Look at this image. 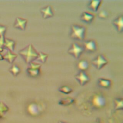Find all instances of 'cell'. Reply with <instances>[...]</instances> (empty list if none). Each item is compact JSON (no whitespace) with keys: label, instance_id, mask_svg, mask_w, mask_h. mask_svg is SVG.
<instances>
[{"label":"cell","instance_id":"obj_1","mask_svg":"<svg viewBox=\"0 0 123 123\" xmlns=\"http://www.w3.org/2000/svg\"><path fill=\"white\" fill-rule=\"evenodd\" d=\"M19 53L27 64L36 60L38 56V52L36 50L31 44L21 49Z\"/></svg>","mask_w":123,"mask_h":123},{"label":"cell","instance_id":"obj_2","mask_svg":"<svg viewBox=\"0 0 123 123\" xmlns=\"http://www.w3.org/2000/svg\"><path fill=\"white\" fill-rule=\"evenodd\" d=\"M85 27L73 24L71 26L70 37L73 39L83 41L85 38Z\"/></svg>","mask_w":123,"mask_h":123},{"label":"cell","instance_id":"obj_3","mask_svg":"<svg viewBox=\"0 0 123 123\" xmlns=\"http://www.w3.org/2000/svg\"><path fill=\"white\" fill-rule=\"evenodd\" d=\"M84 51L83 46H81L76 43H72L68 50V53L76 59H78Z\"/></svg>","mask_w":123,"mask_h":123},{"label":"cell","instance_id":"obj_4","mask_svg":"<svg viewBox=\"0 0 123 123\" xmlns=\"http://www.w3.org/2000/svg\"><path fill=\"white\" fill-rule=\"evenodd\" d=\"M41 64H37L33 62L29 64L26 70L28 75L31 77H37L39 75Z\"/></svg>","mask_w":123,"mask_h":123},{"label":"cell","instance_id":"obj_5","mask_svg":"<svg viewBox=\"0 0 123 123\" xmlns=\"http://www.w3.org/2000/svg\"><path fill=\"white\" fill-rule=\"evenodd\" d=\"M108 61L101 54L98 55L92 61V64L98 70L101 69L108 63Z\"/></svg>","mask_w":123,"mask_h":123},{"label":"cell","instance_id":"obj_6","mask_svg":"<svg viewBox=\"0 0 123 123\" xmlns=\"http://www.w3.org/2000/svg\"><path fill=\"white\" fill-rule=\"evenodd\" d=\"M83 47L84 51L88 53H93L97 50V45L95 41L92 39L86 40L84 42Z\"/></svg>","mask_w":123,"mask_h":123},{"label":"cell","instance_id":"obj_7","mask_svg":"<svg viewBox=\"0 0 123 123\" xmlns=\"http://www.w3.org/2000/svg\"><path fill=\"white\" fill-rule=\"evenodd\" d=\"M74 77L81 86H84L90 80L85 71H79L78 73L74 75Z\"/></svg>","mask_w":123,"mask_h":123},{"label":"cell","instance_id":"obj_8","mask_svg":"<svg viewBox=\"0 0 123 123\" xmlns=\"http://www.w3.org/2000/svg\"><path fill=\"white\" fill-rule=\"evenodd\" d=\"M42 16L44 19L50 18L53 16V12L51 6L48 5L45 7L42 8L40 10Z\"/></svg>","mask_w":123,"mask_h":123},{"label":"cell","instance_id":"obj_9","mask_svg":"<svg viewBox=\"0 0 123 123\" xmlns=\"http://www.w3.org/2000/svg\"><path fill=\"white\" fill-rule=\"evenodd\" d=\"M123 16L120 15L112 21V24L116 28L119 33H122L123 30Z\"/></svg>","mask_w":123,"mask_h":123},{"label":"cell","instance_id":"obj_10","mask_svg":"<svg viewBox=\"0 0 123 123\" xmlns=\"http://www.w3.org/2000/svg\"><path fill=\"white\" fill-rule=\"evenodd\" d=\"M27 23V20L17 17L15 21L13 26L16 28H18L22 30H25L26 28Z\"/></svg>","mask_w":123,"mask_h":123},{"label":"cell","instance_id":"obj_11","mask_svg":"<svg viewBox=\"0 0 123 123\" xmlns=\"http://www.w3.org/2000/svg\"><path fill=\"white\" fill-rule=\"evenodd\" d=\"M94 18V16L93 14L86 12H83L81 14L80 16L81 20L83 22L86 23L87 24L90 23L93 20Z\"/></svg>","mask_w":123,"mask_h":123},{"label":"cell","instance_id":"obj_12","mask_svg":"<svg viewBox=\"0 0 123 123\" xmlns=\"http://www.w3.org/2000/svg\"><path fill=\"white\" fill-rule=\"evenodd\" d=\"M17 57V54L12 53V52L9 50H8L7 52L3 55V59L6 60L10 63H12Z\"/></svg>","mask_w":123,"mask_h":123},{"label":"cell","instance_id":"obj_13","mask_svg":"<svg viewBox=\"0 0 123 123\" xmlns=\"http://www.w3.org/2000/svg\"><path fill=\"white\" fill-rule=\"evenodd\" d=\"M102 1L101 0H91L87 4V7L94 12H96Z\"/></svg>","mask_w":123,"mask_h":123},{"label":"cell","instance_id":"obj_14","mask_svg":"<svg viewBox=\"0 0 123 123\" xmlns=\"http://www.w3.org/2000/svg\"><path fill=\"white\" fill-rule=\"evenodd\" d=\"M98 84L100 87L108 89L111 86V81L107 79L100 78L98 80Z\"/></svg>","mask_w":123,"mask_h":123},{"label":"cell","instance_id":"obj_15","mask_svg":"<svg viewBox=\"0 0 123 123\" xmlns=\"http://www.w3.org/2000/svg\"><path fill=\"white\" fill-rule=\"evenodd\" d=\"M15 45V42L12 39L9 38H4V47H5L11 51L12 52L14 50Z\"/></svg>","mask_w":123,"mask_h":123},{"label":"cell","instance_id":"obj_16","mask_svg":"<svg viewBox=\"0 0 123 123\" xmlns=\"http://www.w3.org/2000/svg\"><path fill=\"white\" fill-rule=\"evenodd\" d=\"M76 66L77 68L79 70V71H85L88 69L89 64L86 60H81L77 62Z\"/></svg>","mask_w":123,"mask_h":123},{"label":"cell","instance_id":"obj_17","mask_svg":"<svg viewBox=\"0 0 123 123\" xmlns=\"http://www.w3.org/2000/svg\"><path fill=\"white\" fill-rule=\"evenodd\" d=\"M9 110L8 107L2 101H0V119L3 118L5 113Z\"/></svg>","mask_w":123,"mask_h":123},{"label":"cell","instance_id":"obj_18","mask_svg":"<svg viewBox=\"0 0 123 123\" xmlns=\"http://www.w3.org/2000/svg\"><path fill=\"white\" fill-rule=\"evenodd\" d=\"M74 99L71 98H65L61 99L59 101V104L60 105H64V106H67L70 105L74 103Z\"/></svg>","mask_w":123,"mask_h":123},{"label":"cell","instance_id":"obj_19","mask_svg":"<svg viewBox=\"0 0 123 123\" xmlns=\"http://www.w3.org/2000/svg\"><path fill=\"white\" fill-rule=\"evenodd\" d=\"M9 71L13 76H16L20 73L21 70L20 67L17 64H14L9 69Z\"/></svg>","mask_w":123,"mask_h":123},{"label":"cell","instance_id":"obj_20","mask_svg":"<svg viewBox=\"0 0 123 123\" xmlns=\"http://www.w3.org/2000/svg\"><path fill=\"white\" fill-rule=\"evenodd\" d=\"M114 109L115 110H123V99L121 98H116L114 100Z\"/></svg>","mask_w":123,"mask_h":123},{"label":"cell","instance_id":"obj_21","mask_svg":"<svg viewBox=\"0 0 123 123\" xmlns=\"http://www.w3.org/2000/svg\"><path fill=\"white\" fill-rule=\"evenodd\" d=\"M48 56V55L47 54L40 52L38 53V56L36 60H37L42 63H44L47 60Z\"/></svg>","mask_w":123,"mask_h":123},{"label":"cell","instance_id":"obj_22","mask_svg":"<svg viewBox=\"0 0 123 123\" xmlns=\"http://www.w3.org/2000/svg\"><path fill=\"white\" fill-rule=\"evenodd\" d=\"M58 90L60 92L65 94H68L71 93L72 91V89L70 87L66 86H61L60 87H59Z\"/></svg>","mask_w":123,"mask_h":123},{"label":"cell","instance_id":"obj_23","mask_svg":"<svg viewBox=\"0 0 123 123\" xmlns=\"http://www.w3.org/2000/svg\"><path fill=\"white\" fill-rule=\"evenodd\" d=\"M108 16V14L107 12L105 11L102 10L99 13H98V16L99 18L102 19H105L107 18Z\"/></svg>","mask_w":123,"mask_h":123},{"label":"cell","instance_id":"obj_24","mask_svg":"<svg viewBox=\"0 0 123 123\" xmlns=\"http://www.w3.org/2000/svg\"><path fill=\"white\" fill-rule=\"evenodd\" d=\"M4 42V36H0V52H1L3 50Z\"/></svg>","mask_w":123,"mask_h":123},{"label":"cell","instance_id":"obj_25","mask_svg":"<svg viewBox=\"0 0 123 123\" xmlns=\"http://www.w3.org/2000/svg\"><path fill=\"white\" fill-rule=\"evenodd\" d=\"M6 30V26L0 25V36H4Z\"/></svg>","mask_w":123,"mask_h":123},{"label":"cell","instance_id":"obj_26","mask_svg":"<svg viewBox=\"0 0 123 123\" xmlns=\"http://www.w3.org/2000/svg\"><path fill=\"white\" fill-rule=\"evenodd\" d=\"M3 60V55L0 53V60Z\"/></svg>","mask_w":123,"mask_h":123},{"label":"cell","instance_id":"obj_27","mask_svg":"<svg viewBox=\"0 0 123 123\" xmlns=\"http://www.w3.org/2000/svg\"><path fill=\"white\" fill-rule=\"evenodd\" d=\"M58 123H64V122H62V121H59Z\"/></svg>","mask_w":123,"mask_h":123}]
</instances>
